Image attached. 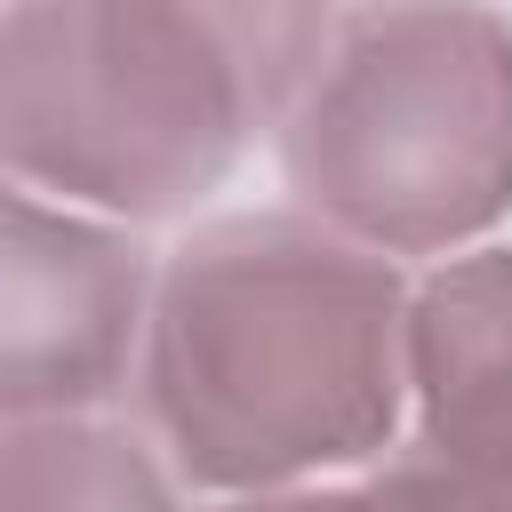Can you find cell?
<instances>
[{
    "instance_id": "6da1fadb",
    "label": "cell",
    "mask_w": 512,
    "mask_h": 512,
    "mask_svg": "<svg viewBox=\"0 0 512 512\" xmlns=\"http://www.w3.org/2000/svg\"><path fill=\"white\" fill-rule=\"evenodd\" d=\"M408 280L320 216H224L152 264L136 400L208 496L312 488L376 464L408 416Z\"/></svg>"
},
{
    "instance_id": "3957f363",
    "label": "cell",
    "mask_w": 512,
    "mask_h": 512,
    "mask_svg": "<svg viewBox=\"0 0 512 512\" xmlns=\"http://www.w3.org/2000/svg\"><path fill=\"white\" fill-rule=\"evenodd\" d=\"M272 136L328 232L456 256L512 216V24L488 0H352Z\"/></svg>"
},
{
    "instance_id": "52a82bcc",
    "label": "cell",
    "mask_w": 512,
    "mask_h": 512,
    "mask_svg": "<svg viewBox=\"0 0 512 512\" xmlns=\"http://www.w3.org/2000/svg\"><path fill=\"white\" fill-rule=\"evenodd\" d=\"M456 488H464V480H456ZM464 504H472V512H512V488H464Z\"/></svg>"
},
{
    "instance_id": "8992f818",
    "label": "cell",
    "mask_w": 512,
    "mask_h": 512,
    "mask_svg": "<svg viewBox=\"0 0 512 512\" xmlns=\"http://www.w3.org/2000/svg\"><path fill=\"white\" fill-rule=\"evenodd\" d=\"M0 512H176L168 464L112 416L0 424Z\"/></svg>"
},
{
    "instance_id": "5b68a950",
    "label": "cell",
    "mask_w": 512,
    "mask_h": 512,
    "mask_svg": "<svg viewBox=\"0 0 512 512\" xmlns=\"http://www.w3.org/2000/svg\"><path fill=\"white\" fill-rule=\"evenodd\" d=\"M400 368L416 456L464 488H512V248H456L408 288Z\"/></svg>"
},
{
    "instance_id": "277c9868",
    "label": "cell",
    "mask_w": 512,
    "mask_h": 512,
    "mask_svg": "<svg viewBox=\"0 0 512 512\" xmlns=\"http://www.w3.org/2000/svg\"><path fill=\"white\" fill-rule=\"evenodd\" d=\"M152 264L128 224L0 176V424L88 416L136 376Z\"/></svg>"
},
{
    "instance_id": "7a4b0ae2",
    "label": "cell",
    "mask_w": 512,
    "mask_h": 512,
    "mask_svg": "<svg viewBox=\"0 0 512 512\" xmlns=\"http://www.w3.org/2000/svg\"><path fill=\"white\" fill-rule=\"evenodd\" d=\"M328 0H8L0 176L112 224L184 216L296 104Z\"/></svg>"
}]
</instances>
